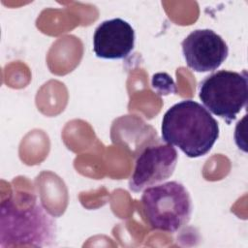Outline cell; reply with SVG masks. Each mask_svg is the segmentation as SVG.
Here are the masks:
<instances>
[{
  "label": "cell",
  "instance_id": "1",
  "mask_svg": "<svg viewBox=\"0 0 248 248\" xmlns=\"http://www.w3.org/2000/svg\"><path fill=\"white\" fill-rule=\"evenodd\" d=\"M161 133L165 142L178 147L189 158H198L213 147L219 138V124L198 102L182 100L164 114Z\"/></svg>",
  "mask_w": 248,
  "mask_h": 248
},
{
  "label": "cell",
  "instance_id": "2",
  "mask_svg": "<svg viewBox=\"0 0 248 248\" xmlns=\"http://www.w3.org/2000/svg\"><path fill=\"white\" fill-rule=\"evenodd\" d=\"M56 222L33 196L14 197L1 202L0 247H46L56 238Z\"/></svg>",
  "mask_w": 248,
  "mask_h": 248
},
{
  "label": "cell",
  "instance_id": "3",
  "mask_svg": "<svg viewBox=\"0 0 248 248\" xmlns=\"http://www.w3.org/2000/svg\"><path fill=\"white\" fill-rule=\"evenodd\" d=\"M141 206L150 227L167 232H176L187 225L193 209L189 192L177 181L147 187L141 196Z\"/></svg>",
  "mask_w": 248,
  "mask_h": 248
},
{
  "label": "cell",
  "instance_id": "4",
  "mask_svg": "<svg viewBox=\"0 0 248 248\" xmlns=\"http://www.w3.org/2000/svg\"><path fill=\"white\" fill-rule=\"evenodd\" d=\"M199 98L207 110L231 124L247 106V71L220 70L207 76L199 84Z\"/></svg>",
  "mask_w": 248,
  "mask_h": 248
},
{
  "label": "cell",
  "instance_id": "5",
  "mask_svg": "<svg viewBox=\"0 0 248 248\" xmlns=\"http://www.w3.org/2000/svg\"><path fill=\"white\" fill-rule=\"evenodd\" d=\"M177 159V151L171 144H147L136 160L134 172L129 180L130 190L140 192L167 180L172 175Z\"/></svg>",
  "mask_w": 248,
  "mask_h": 248
},
{
  "label": "cell",
  "instance_id": "6",
  "mask_svg": "<svg viewBox=\"0 0 248 248\" xmlns=\"http://www.w3.org/2000/svg\"><path fill=\"white\" fill-rule=\"evenodd\" d=\"M187 66L195 72L217 70L227 59L229 47L224 39L211 29H196L181 43Z\"/></svg>",
  "mask_w": 248,
  "mask_h": 248
},
{
  "label": "cell",
  "instance_id": "7",
  "mask_svg": "<svg viewBox=\"0 0 248 248\" xmlns=\"http://www.w3.org/2000/svg\"><path fill=\"white\" fill-rule=\"evenodd\" d=\"M134 28L126 20L116 17L101 22L93 35V50L103 59H124L135 46Z\"/></svg>",
  "mask_w": 248,
  "mask_h": 248
}]
</instances>
